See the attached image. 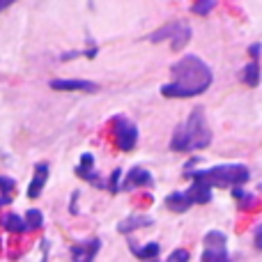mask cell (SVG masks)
I'll use <instances>...</instances> for the list:
<instances>
[{
	"label": "cell",
	"instance_id": "23",
	"mask_svg": "<svg viewBox=\"0 0 262 262\" xmlns=\"http://www.w3.org/2000/svg\"><path fill=\"white\" fill-rule=\"evenodd\" d=\"M16 186V182L12 180V177H0V189H3V195L5 198H9V193H12V189Z\"/></svg>",
	"mask_w": 262,
	"mask_h": 262
},
{
	"label": "cell",
	"instance_id": "24",
	"mask_svg": "<svg viewBox=\"0 0 262 262\" xmlns=\"http://www.w3.org/2000/svg\"><path fill=\"white\" fill-rule=\"evenodd\" d=\"M232 193H235V198L239 200L242 205H253V203H255V200L251 198V193H246V191H242L239 186H235V189H232Z\"/></svg>",
	"mask_w": 262,
	"mask_h": 262
},
{
	"label": "cell",
	"instance_id": "12",
	"mask_svg": "<svg viewBox=\"0 0 262 262\" xmlns=\"http://www.w3.org/2000/svg\"><path fill=\"white\" fill-rule=\"evenodd\" d=\"M152 219L149 216H140V214H131V216H127L124 221H120L118 223V232H134V230H138V228H147V226H152Z\"/></svg>",
	"mask_w": 262,
	"mask_h": 262
},
{
	"label": "cell",
	"instance_id": "9",
	"mask_svg": "<svg viewBox=\"0 0 262 262\" xmlns=\"http://www.w3.org/2000/svg\"><path fill=\"white\" fill-rule=\"evenodd\" d=\"M99 249H101L99 239H90L81 246H72V260L74 262H92Z\"/></svg>",
	"mask_w": 262,
	"mask_h": 262
},
{
	"label": "cell",
	"instance_id": "8",
	"mask_svg": "<svg viewBox=\"0 0 262 262\" xmlns=\"http://www.w3.org/2000/svg\"><path fill=\"white\" fill-rule=\"evenodd\" d=\"M184 195L191 205H207L212 200V186H207L205 182H191L189 191Z\"/></svg>",
	"mask_w": 262,
	"mask_h": 262
},
{
	"label": "cell",
	"instance_id": "3",
	"mask_svg": "<svg viewBox=\"0 0 262 262\" xmlns=\"http://www.w3.org/2000/svg\"><path fill=\"white\" fill-rule=\"evenodd\" d=\"M249 168L242 166V163H221V166L207 168V170L191 172L193 182H205L207 186H221V189H226V186L235 189V186L244 184L249 180Z\"/></svg>",
	"mask_w": 262,
	"mask_h": 262
},
{
	"label": "cell",
	"instance_id": "31",
	"mask_svg": "<svg viewBox=\"0 0 262 262\" xmlns=\"http://www.w3.org/2000/svg\"><path fill=\"white\" fill-rule=\"evenodd\" d=\"M260 191H262V184H260Z\"/></svg>",
	"mask_w": 262,
	"mask_h": 262
},
{
	"label": "cell",
	"instance_id": "16",
	"mask_svg": "<svg viewBox=\"0 0 262 262\" xmlns=\"http://www.w3.org/2000/svg\"><path fill=\"white\" fill-rule=\"evenodd\" d=\"M134 255H136V258H140V262H143V260H157L159 244H157V242H149V244L140 246V249H136V246H134Z\"/></svg>",
	"mask_w": 262,
	"mask_h": 262
},
{
	"label": "cell",
	"instance_id": "26",
	"mask_svg": "<svg viewBox=\"0 0 262 262\" xmlns=\"http://www.w3.org/2000/svg\"><path fill=\"white\" fill-rule=\"evenodd\" d=\"M260 49H262V46H260V44H251L249 53H251V55H253V58H258V55H260Z\"/></svg>",
	"mask_w": 262,
	"mask_h": 262
},
{
	"label": "cell",
	"instance_id": "15",
	"mask_svg": "<svg viewBox=\"0 0 262 262\" xmlns=\"http://www.w3.org/2000/svg\"><path fill=\"white\" fill-rule=\"evenodd\" d=\"M228 239H226V232L221 230H209L205 235V249H226Z\"/></svg>",
	"mask_w": 262,
	"mask_h": 262
},
{
	"label": "cell",
	"instance_id": "14",
	"mask_svg": "<svg viewBox=\"0 0 262 262\" xmlns=\"http://www.w3.org/2000/svg\"><path fill=\"white\" fill-rule=\"evenodd\" d=\"M242 81L246 83L249 88H255V85H260V64L255 62H249L244 69H242Z\"/></svg>",
	"mask_w": 262,
	"mask_h": 262
},
{
	"label": "cell",
	"instance_id": "4",
	"mask_svg": "<svg viewBox=\"0 0 262 262\" xmlns=\"http://www.w3.org/2000/svg\"><path fill=\"white\" fill-rule=\"evenodd\" d=\"M149 41H154V44H159V41H170V46L175 51L184 49L186 44H189L191 39V28L186 26V23L182 21H172V23H166L163 28H159L157 32H152V35H147Z\"/></svg>",
	"mask_w": 262,
	"mask_h": 262
},
{
	"label": "cell",
	"instance_id": "13",
	"mask_svg": "<svg viewBox=\"0 0 262 262\" xmlns=\"http://www.w3.org/2000/svg\"><path fill=\"white\" fill-rule=\"evenodd\" d=\"M166 205H168V207H170L175 214H184L186 209L191 207V203L186 200V195L180 193V191H172V193H168V195H166Z\"/></svg>",
	"mask_w": 262,
	"mask_h": 262
},
{
	"label": "cell",
	"instance_id": "1",
	"mask_svg": "<svg viewBox=\"0 0 262 262\" xmlns=\"http://www.w3.org/2000/svg\"><path fill=\"white\" fill-rule=\"evenodd\" d=\"M172 83L161 85V95L168 99H189V97H198L212 85L214 74L209 64L203 58L189 53L180 58L170 67Z\"/></svg>",
	"mask_w": 262,
	"mask_h": 262
},
{
	"label": "cell",
	"instance_id": "28",
	"mask_svg": "<svg viewBox=\"0 0 262 262\" xmlns=\"http://www.w3.org/2000/svg\"><path fill=\"white\" fill-rule=\"evenodd\" d=\"M7 7H12V0H0V12L7 9Z\"/></svg>",
	"mask_w": 262,
	"mask_h": 262
},
{
	"label": "cell",
	"instance_id": "22",
	"mask_svg": "<svg viewBox=\"0 0 262 262\" xmlns=\"http://www.w3.org/2000/svg\"><path fill=\"white\" fill-rule=\"evenodd\" d=\"M189 251H184V249H177V251H172L170 255H168V260L166 262H189Z\"/></svg>",
	"mask_w": 262,
	"mask_h": 262
},
{
	"label": "cell",
	"instance_id": "18",
	"mask_svg": "<svg viewBox=\"0 0 262 262\" xmlns=\"http://www.w3.org/2000/svg\"><path fill=\"white\" fill-rule=\"evenodd\" d=\"M200 262H232V260L228 258L226 249H205Z\"/></svg>",
	"mask_w": 262,
	"mask_h": 262
},
{
	"label": "cell",
	"instance_id": "11",
	"mask_svg": "<svg viewBox=\"0 0 262 262\" xmlns=\"http://www.w3.org/2000/svg\"><path fill=\"white\" fill-rule=\"evenodd\" d=\"M92 166H95V157L85 152V154L81 157V163L76 166V175H78V177H83V180H88V182H92L95 186H104L99 180H97L99 175H97V172L92 170Z\"/></svg>",
	"mask_w": 262,
	"mask_h": 262
},
{
	"label": "cell",
	"instance_id": "30",
	"mask_svg": "<svg viewBox=\"0 0 262 262\" xmlns=\"http://www.w3.org/2000/svg\"><path fill=\"white\" fill-rule=\"evenodd\" d=\"M143 262H157V260H143Z\"/></svg>",
	"mask_w": 262,
	"mask_h": 262
},
{
	"label": "cell",
	"instance_id": "19",
	"mask_svg": "<svg viewBox=\"0 0 262 262\" xmlns=\"http://www.w3.org/2000/svg\"><path fill=\"white\" fill-rule=\"evenodd\" d=\"M44 226V216H41L39 209H28L26 212V228L32 230V228H41Z\"/></svg>",
	"mask_w": 262,
	"mask_h": 262
},
{
	"label": "cell",
	"instance_id": "2",
	"mask_svg": "<svg viewBox=\"0 0 262 262\" xmlns=\"http://www.w3.org/2000/svg\"><path fill=\"white\" fill-rule=\"evenodd\" d=\"M209 143H212V131H209L207 120H205V111L198 106L175 129V134L170 138V149H175V152H195V149H205Z\"/></svg>",
	"mask_w": 262,
	"mask_h": 262
},
{
	"label": "cell",
	"instance_id": "25",
	"mask_svg": "<svg viewBox=\"0 0 262 262\" xmlns=\"http://www.w3.org/2000/svg\"><path fill=\"white\" fill-rule=\"evenodd\" d=\"M253 244H255V249L262 251V223L258 226V230H255V237H253Z\"/></svg>",
	"mask_w": 262,
	"mask_h": 262
},
{
	"label": "cell",
	"instance_id": "21",
	"mask_svg": "<svg viewBox=\"0 0 262 262\" xmlns=\"http://www.w3.org/2000/svg\"><path fill=\"white\" fill-rule=\"evenodd\" d=\"M120 180H122V170H113V175H111V180H108V191L111 193H118L120 191Z\"/></svg>",
	"mask_w": 262,
	"mask_h": 262
},
{
	"label": "cell",
	"instance_id": "7",
	"mask_svg": "<svg viewBox=\"0 0 262 262\" xmlns=\"http://www.w3.org/2000/svg\"><path fill=\"white\" fill-rule=\"evenodd\" d=\"M152 182H154V177L149 170H145V168H131L127 172V177H124L122 186H120V191H134L138 186H149Z\"/></svg>",
	"mask_w": 262,
	"mask_h": 262
},
{
	"label": "cell",
	"instance_id": "10",
	"mask_svg": "<svg viewBox=\"0 0 262 262\" xmlns=\"http://www.w3.org/2000/svg\"><path fill=\"white\" fill-rule=\"evenodd\" d=\"M46 180H49V166H46V163H37L32 182H30V186H28V198H39V193L46 186Z\"/></svg>",
	"mask_w": 262,
	"mask_h": 262
},
{
	"label": "cell",
	"instance_id": "20",
	"mask_svg": "<svg viewBox=\"0 0 262 262\" xmlns=\"http://www.w3.org/2000/svg\"><path fill=\"white\" fill-rule=\"evenodd\" d=\"M214 7H216V0H198V3L191 5V12H195V14H200V16H205V14H209Z\"/></svg>",
	"mask_w": 262,
	"mask_h": 262
},
{
	"label": "cell",
	"instance_id": "27",
	"mask_svg": "<svg viewBox=\"0 0 262 262\" xmlns=\"http://www.w3.org/2000/svg\"><path fill=\"white\" fill-rule=\"evenodd\" d=\"M78 51H72V53H62V60H72V58H78Z\"/></svg>",
	"mask_w": 262,
	"mask_h": 262
},
{
	"label": "cell",
	"instance_id": "17",
	"mask_svg": "<svg viewBox=\"0 0 262 262\" xmlns=\"http://www.w3.org/2000/svg\"><path fill=\"white\" fill-rule=\"evenodd\" d=\"M3 226L7 228L9 232H23V230H28V228H26V221H23L18 214H7V216L3 219Z\"/></svg>",
	"mask_w": 262,
	"mask_h": 262
},
{
	"label": "cell",
	"instance_id": "29",
	"mask_svg": "<svg viewBox=\"0 0 262 262\" xmlns=\"http://www.w3.org/2000/svg\"><path fill=\"white\" fill-rule=\"evenodd\" d=\"M9 200H12V198H0V207H3V205H7Z\"/></svg>",
	"mask_w": 262,
	"mask_h": 262
},
{
	"label": "cell",
	"instance_id": "5",
	"mask_svg": "<svg viewBox=\"0 0 262 262\" xmlns=\"http://www.w3.org/2000/svg\"><path fill=\"white\" fill-rule=\"evenodd\" d=\"M113 129H115V143H118V147L122 152H131L136 147V143H138V127L129 118L118 115L113 120Z\"/></svg>",
	"mask_w": 262,
	"mask_h": 262
},
{
	"label": "cell",
	"instance_id": "6",
	"mask_svg": "<svg viewBox=\"0 0 262 262\" xmlns=\"http://www.w3.org/2000/svg\"><path fill=\"white\" fill-rule=\"evenodd\" d=\"M53 90H62V92H97L99 85L92 81H83V78H53L51 81Z\"/></svg>",
	"mask_w": 262,
	"mask_h": 262
}]
</instances>
